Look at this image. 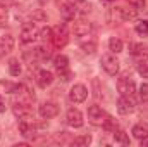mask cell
<instances>
[{
	"instance_id": "1",
	"label": "cell",
	"mask_w": 148,
	"mask_h": 147,
	"mask_svg": "<svg viewBox=\"0 0 148 147\" xmlns=\"http://www.w3.org/2000/svg\"><path fill=\"white\" fill-rule=\"evenodd\" d=\"M109 114L102 109L100 106H90L88 107V121L93 125V126H103L107 121H109Z\"/></svg>"
},
{
	"instance_id": "2",
	"label": "cell",
	"mask_w": 148,
	"mask_h": 147,
	"mask_svg": "<svg viewBox=\"0 0 148 147\" xmlns=\"http://www.w3.org/2000/svg\"><path fill=\"white\" fill-rule=\"evenodd\" d=\"M50 42L53 43L55 49H62L69 42V31H67L66 24H59L52 30V40Z\"/></svg>"
},
{
	"instance_id": "3",
	"label": "cell",
	"mask_w": 148,
	"mask_h": 147,
	"mask_svg": "<svg viewBox=\"0 0 148 147\" xmlns=\"http://www.w3.org/2000/svg\"><path fill=\"white\" fill-rule=\"evenodd\" d=\"M38 37H40V30L36 28L35 21H33V23H24V24H23L21 35H19V40H21L23 43H33Z\"/></svg>"
},
{
	"instance_id": "4",
	"label": "cell",
	"mask_w": 148,
	"mask_h": 147,
	"mask_svg": "<svg viewBox=\"0 0 148 147\" xmlns=\"http://www.w3.org/2000/svg\"><path fill=\"white\" fill-rule=\"evenodd\" d=\"M53 66H55V71L57 74L62 78V81H69L71 80V69H69V59L66 55H57L55 61H53Z\"/></svg>"
},
{
	"instance_id": "5",
	"label": "cell",
	"mask_w": 148,
	"mask_h": 147,
	"mask_svg": "<svg viewBox=\"0 0 148 147\" xmlns=\"http://www.w3.org/2000/svg\"><path fill=\"white\" fill-rule=\"evenodd\" d=\"M86 97H88V88L83 83H76L73 88L69 90V99H71V102H74V104L84 102Z\"/></svg>"
},
{
	"instance_id": "6",
	"label": "cell",
	"mask_w": 148,
	"mask_h": 147,
	"mask_svg": "<svg viewBox=\"0 0 148 147\" xmlns=\"http://www.w3.org/2000/svg\"><path fill=\"white\" fill-rule=\"evenodd\" d=\"M102 68L105 69V73L110 74V76H115L119 73V61L115 59V55L112 54H105L102 57Z\"/></svg>"
},
{
	"instance_id": "7",
	"label": "cell",
	"mask_w": 148,
	"mask_h": 147,
	"mask_svg": "<svg viewBox=\"0 0 148 147\" xmlns=\"http://www.w3.org/2000/svg\"><path fill=\"white\" fill-rule=\"evenodd\" d=\"M117 90L121 92V95H134V92H136V85H134V81L131 80V78H127V76H122V78H119V81H117Z\"/></svg>"
},
{
	"instance_id": "8",
	"label": "cell",
	"mask_w": 148,
	"mask_h": 147,
	"mask_svg": "<svg viewBox=\"0 0 148 147\" xmlns=\"http://www.w3.org/2000/svg\"><path fill=\"white\" fill-rule=\"evenodd\" d=\"M134 106H136V102H134V99L131 95H121L119 101H117V111H119V114H129V112H133Z\"/></svg>"
},
{
	"instance_id": "9",
	"label": "cell",
	"mask_w": 148,
	"mask_h": 147,
	"mask_svg": "<svg viewBox=\"0 0 148 147\" xmlns=\"http://www.w3.org/2000/svg\"><path fill=\"white\" fill-rule=\"evenodd\" d=\"M66 121H67V125L69 126H73V128H81L83 125H84V119H83V112L79 109H73L67 111V114H66Z\"/></svg>"
},
{
	"instance_id": "10",
	"label": "cell",
	"mask_w": 148,
	"mask_h": 147,
	"mask_svg": "<svg viewBox=\"0 0 148 147\" xmlns=\"http://www.w3.org/2000/svg\"><path fill=\"white\" fill-rule=\"evenodd\" d=\"M59 106L55 104V102H43L40 107H38V112H40V116L43 118V119H52V118H55L57 114H59Z\"/></svg>"
},
{
	"instance_id": "11",
	"label": "cell",
	"mask_w": 148,
	"mask_h": 147,
	"mask_svg": "<svg viewBox=\"0 0 148 147\" xmlns=\"http://www.w3.org/2000/svg\"><path fill=\"white\" fill-rule=\"evenodd\" d=\"M12 111H14V114H16L19 119H24V118H31V107H29V102L14 101Z\"/></svg>"
},
{
	"instance_id": "12",
	"label": "cell",
	"mask_w": 148,
	"mask_h": 147,
	"mask_svg": "<svg viewBox=\"0 0 148 147\" xmlns=\"http://www.w3.org/2000/svg\"><path fill=\"white\" fill-rule=\"evenodd\" d=\"M19 132H21L23 137L31 139V137L35 135V132H36V126H35L33 119H31V118H24V119H21V121H19Z\"/></svg>"
},
{
	"instance_id": "13",
	"label": "cell",
	"mask_w": 148,
	"mask_h": 147,
	"mask_svg": "<svg viewBox=\"0 0 148 147\" xmlns=\"http://www.w3.org/2000/svg\"><path fill=\"white\" fill-rule=\"evenodd\" d=\"M115 14L121 21H131V19H136L138 16V9H134L133 5L131 7H117L115 9Z\"/></svg>"
},
{
	"instance_id": "14",
	"label": "cell",
	"mask_w": 148,
	"mask_h": 147,
	"mask_svg": "<svg viewBox=\"0 0 148 147\" xmlns=\"http://www.w3.org/2000/svg\"><path fill=\"white\" fill-rule=\"evenodd\" d=\"M79 47L86 52V54H93L95 50H97V40L91 37V33L90 35H84V37H79Z\"/></svg>"
},
{
	"instance_id": "15",
	"label": "cell",
	"mask_w": 148,
	"mask_h": 147,
	"mask_svg": "<svg viewBox=\"0 0 148 147\" xmlns=\"http://www.w3.org/2000/svg\"><path fill=\"white\" fill-rule=\"evenodd\" d=\"M131 50V55L138 61H145L148 59V45H143V43H131L129 47Z\"/></svg>"
},
{
	"instance_id": "16",
	"label": "cell",
	"mask_w": 148,
	"mask_h": 147,
	"mask_svg": "<svg viewBox=\"0 0 148 147\" xmlns=\"http://www.w3.org/2000/svg\"><path fill=\"white\" fill-rule=\"evenodd\" d=\"M14 37L10 33H5L0 37V55H5V54H10L12 49H14Z\"/></svg>"
},
{
	"instance_id": "17",
	"label": "cell",
	"mask_w": 148,
	"mask_h": 147,
	"mask_svg": "<svg viewBox=\"0 0 148 147\" xmlns=\"http://www.w3.org/2000/svg\"><path fill=\"white\" fill-rule=\"evenodd\" d=\"M76 12H77V7L74 3H71V2H60V16L66 21H73L76 17Z\"/></svg>"
},
{
	"instance_id": "18",
	"label": "cell",
	"mask_w": 148,
	"mask_h": 147,
	"mask_svg": "<svg viewBox=\"0 0 148 147\" xmlns=\"http://www.w3.org/2000/svg\"><path fill=\"white\" fill-rule=\"evenodd\" d=\"M36 81L41 88H47V87H50L53 83V74L50 71H47V69H40L36 74Z\"/></svg>"
},
{
	"instance_id": "19",
	"label": "cell",
	"mask_w": 148,
	"mask_h": 147,
	"mask_svg": "<svg viewBox=\"0 0 148 147\" xmlns=\"http://www.w3.org/2000/svg\"><path fill=\"white\" fill-rule=\"evenodd\" d=\"M91 33V24L84 19L81 21H76L74 23V35L79 38V37H84V35H90Z\"/></svg>"
},
{
	"instance_id": "20",
	"label": "cell",
	"mask_w": 148,
	"mask_h": 147,
	"mask_svg": "<svg viewBox=\"0 0 148 147\" xmlns=\"http://www.w3.org/2000/svg\"><path fill=\"white\" fill-rule=\"evenodd\" d=\"M131 133H133V137H134V139L141 140L143 137H147V135H148V125H147V123H136V125L133 126Z\"/></svg>"
},
{
	"instance_id": "21",
	"label": "cell",
	"mask_w": 148,
	"mask_h": 147,
	"mask_svg": "<svg viewBox=\"0 0 148 147\" xmlns=\"http://www.w3.org/2000/svg\"><path fill=\"white\" fill-rule=\"evenodd\" d=\"M19 88H21V83H12V81H5V80L0 81V92H5V94H16Z\"/></svg>"
},
{
	"instance_id": "22",
	"label": "cell",
	"mask_w": 148,
	"mask_h": 147,
	"mask_svg": "<svg viewBox=\"0 0 148 147\" xmlns=\"http://www.w3.org/2000/svg\"><path fill=\"white\" fill-rule=\"evenodd\" d=\"M114 139H115V142H119V144H122V146H129V144H131L127 133L122 132L121 128H115V130H114Z\"/></svg>"
},
{
	"instance_id": "23",
	"label": "cell",
	"mask_w": 148,
	"mask_h": 147,
	"mask_svg": "<svg viewBox=\"0 0 148 147\" xmlns=\"http://www.w3.org/2000/svg\"><path fill=\"white\" fill-rule=\"evenodd\" d=\"M109 49H110L114 54H119V52H122V49H124V43H122V40H121V38L112 37L110 40H109Z\"/></svg>"
},
{
	"instance_id": "24",
	"label": "cell",
	"mask_w": 148,
	"mask_h": 147,
	"mask_svg": "<svg viewBox=\"0 0 148 147\" xmlns=\"http://www.w3.org/2000/svg\"><path fill=\"white\" fill-rule=\"evenodd\" d=\"M9 73L12 76H19L21 74V62H19V59H10L9 61Z\"/></svg>"
},
{
	"instance_id": "25",
	"label": "cell",
	"mask_w": 148,
	"mask_h": 147,
	"mask_svg": "<svg viewBox=\"0 0 148 147\" xmlns=\"http://www.w3.org/2000/svg\"><path fill=\"white\" fill-rule=\"evenodd\" d=\"M91 144V137L90 135H79L73 140V146H79V147H86Z\"/></svg>"
},
{
	"instance_id": "26",
	"label": "cell",
	"mask_w": 148,
	"mask_h": 147,
	"mask_svg": "<svg viewBox=\"0 0 148 147\" xmlns=\"http://www.w3.org/2000/svg\"><path fill=\"white\" fill-rule=\"evenodd\" d=\"M134 30H136V33H138V35L147 37V35H148V21H138V23H136V26H134Z\"/></svg>"
},
{
	"instance_id": "27",
	"label": "cell",
	"mask_w": 148,
	"mask_h": 147,
	"mask_svg": "<svg viewBox=\"0 0 148 147\" xmlns=\"http://www.w3.org/2000/svg\"><path fill=\"white\" fill-rule=\"evenodd\" d=\"M33 57H36V59H48V57H50V52L45 50L43 47H36V49L33 50Z\"/></svg>"
},
{
	"instance_id": "28",
	"label": "cell",
	"mask_w": 148,
	"mask_h": 147,
	"mask_svg": "<svg viewBox=\"0 0 148 147\" xmlns=\"http://www.w3.org/2000/svg\"><path fill=\"white\" fill-rule=\"evenodd\" d=\"M43 42H50L52 40V28H48V26H45V28H41L40 30V37Z\"/></svg>"
},
{
	"instance_id": "29",
	"label": "cell",
	"mask_w": 148,
	"mask_h": 147,
	"mask_svg": "<svg viewBox=\"0 0 148 147\" xmlns=\"http://www.w3.org/2000/svg\"><path fill=\"white\" fill-rule=\"evenodd\" d=\"M138 73L141 74L143 78H148V64H145V62H140V64H138Z\"/></svg>"
},
{
	"instance_id": "30",
	"label": "cell",
	"mask_w": 148,
	"mask_h": 147,
	"mask_svg": "<svg viewBox=\"0 0 148 147\" xmlns=\"http://www.w3.org/2000/svg\"><path fill=\"white\" fill-rule=\"evenodd\" d=\"M129 3L134 7V9H145V0H129Z\"/></svg>"
},
{
	"instance_id": "31",
	"label": "cell",
	"mask_w": 148,
	"mask_h": 147,
	"mask_svg": "<svg viewBox=\"0 0 148 147\" xmlns=\"http://www.w3.org/2000/svg\"><path fill=\"white\" fill-rule=\"evenodd\" d=\"M35 19H38V21H45V19H47V16H45L41 10H36V12L33 14V21H35Z\"/></svg>"
},
{
	"instance_id": "32",
	"label": "cell",
	"mask_w": 148,
	"mask_h": 147,
	"mask_svg": "<svg viewBox=\"0 0 148 147\" xmlns=\"http://www.w3.org/2000/svg\"><path fill=\"white\" fill-rule=\"evenodd\" d=\"M140 94H141V97H148V83H143L140 87Z\"/></svg>"
},
{
	"instance_id": "33",
	"label": "cell",
	"mask_w": 148,
	"mask_h": 147,
	"mask_svg": "<svg viewBox=\"0 0 148 147\" xmlns=\"http://www.w3.org/2000/svg\"><path fill=\"white\" fill-rule=\"evenodd\" d=\"M5 17H7V7L0 3V21H3Z\"/></svg>"
},
{
	"instance_id": "34",
	"label": "cell",
	"mask_w": 148,
	"mask_h": 147,
	"mask_svg": "<svg viewBox=\"0 0 148 147\" xmlns=\"http://www.w3.org/2000/svg\"><path fill=\"white\" fill-rule=\"evenodd\" d=\"M0 112H5V101L2 99V95H0Z\"/></svg>"
},
{
	"instance_id": "35",
	"label": "cell",
	"mask_w": 148,
	"mask_h": 147,
	"mask_svg": "<svg viewBox=\"0 0 148 147\" xmlns=\"http://www.w3.org/2000/svg\"><path fill=\"white\" fill-rule=\"evenodd\" d=\"M140 144H141V147H147L148 146V135H147V137H143V139L140 140Z\"/></svg>"
},
{
	"instance_id": "36",
	"label": "cell",
	"mask_w": 148,
	"mask_h": 147,
	"mask_svg": "<svg viewBox=\"0 0 148 147\" xmlns=\"http://www.w3.org/2000/svg\"><path fill=\"white\" fill-rule=\"evenodd\" d=\"M102 2H107V3H110V2H115V0H102Z\"/></svg>"
}]
</instances>
